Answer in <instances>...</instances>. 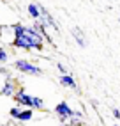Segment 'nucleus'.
I'll use <instances>...</instances> for the list:
<instances>
[{
  "label": "nucleus",
  "mask_w": 120,
  "mask_h": 126,
  "mask_svg": "<svg viewBox=\"0 0 120 126\" xmlns=\"http://www.w3.org/2000/svg\"><path fill=\"white\" fill-rule=\"evenodd\" d=\"M32 108H37V110L44 108V101H42L41 96H32Z\"/></svg>",
  "instance_id": "11"
},
{
  "label": "nucleus",
  "mask_w": 120,
  "mask_h": 126,
  "mask_svg": "<svg viewBox=\"0 0 120 126\" xmlns=\"http://www.w3.org/2000/svg\"><path fill=\"white\" fill-rule=\"evenodd\" d=\"M18 91V87H16V80L11 78V77H7L4 82H2V87H0V94H4V96H14V92Z\"/></svg>",
  "instance_id": "6"
},
{
  "label": "nucleus",
  "mask_w": 120,
  "mask_h": 126,
  "mask_svg": "<svg viewBox=\"0 0 120 126\" xmlns=\"http://www.w3.org/2000/svg\"><path fill=\"white\" fill-rule=\"evenodd\" d=\"M57 68H58L60 75H69V68H67L65 64H57Z\"/></svg>",
  "instance_id": "15"
},
{
  "label": "nucleus",
  "mask_w": 120,
  "mask_h": 126,
  "mask_svg": "<svg viewBox=\"0 0 120 126\" xmlns=\"http://www.w3.org/2000/svg\"><path fill=\"white\" fill-rule=\"evenodd\" d=\"M71 36L74 37V43L78 45V46H81V48H87V45H88V39H87L85 32H83L80 27H72V29H71Z\"/></svg>",
  "instance_id": "7"
},
{
  "label": "nucleus",
  "mask_w": 120,
  "mask_h": 126,
  "mask_svg": "<svg viewBox=\"0 0 120 126\" xmlns=\"http://www.w3.org/2000/svg\"><path fill=\"white\" fill-rule=\"evenodd\" d=\"M27 13H28V16H30L34 21H37V20H39V16H41L37 2H30V4L27 5Z\"/></svg>",
  "instance_id": "9"
},
{
  "label": "nucleus",
  "mask_w": 120,
  "mask_h": 126,
  "mask_svg": "<svg viewBox=\"0 0 120 126\" xmlns=\"http://www.w3.org/2000/svg\"><path fill=\"white\" fill-rule=\"evenodd\" d=\"M34 117V110L32 108H23V110L20 112V115H18V119L16 121H20V123H27V121H30Z\"/></svg>",
  "instance_id": "10"
},
{
  "label": "nucleus",
  "mask_w": 120,
  "mask_h": 126,
  "mask_svg": "<svg viewBox=\"0 0 120 126\" xmlns=\"http://www.w3.org/2000/svg\"><path fill=\"white\" fill-rule=\"evenodd\" d=\"M11 30L14 34V37L11 41L12 48L25 50V52L44 48V37L41 34H37L32 27H27V25H23V23H14L11 27Z\"/></svg>",
  "instance_id": "1"
},
{
  "label": "nucleus",
  "mask_w": 120,
  "mask_h": 126,
  "mask_svg": "<svg viewBox=\"0 0 120 126\" xmlns=\"http://www.w3.org/2000/svg\"><path fill=\"white\" fill-rule=\"evenodd\" d=\"M21 110H23V108H21V107H18V105H16V107H12L11 110H9L11 119H18V115H20V112H21Z\"/></svg>",
  "instance_id": "13"
},
{
  "label": "nucleus",
  "mask_w": 120,
  "mask_h": 126,
  "mask_svg": "<svg viewBox=\"0 0 120 126\" xmlns=\"http://www.w3.org/2000/svg\"><path fill=\"white\" fill-rule=\"evenodd\" d=\"M39 5V13H41V16H39V23H42V25H44V27H51V29H53V30H57L58 32V25H57V20L53 18V16H51L49 14V11L46 9V7L44 5H42V4H37Z\"/></svg>",
  "instance_id": "4"
},
{
  "label": "nucleus",
  "mask_w": 120,
  "mask_h": 126,
  "mask_svg": "<svg viewBox=\"0 0 120 126\" xmlns=\"http://www.w3.org/2000/svg\"><path fill=\"white\" fill-rule=\"evenodd\" d=\"M111 114H113V117L120 119V110H118V108H111Z\"/></svg>",
  "instance_id": "16"
},
{
  "label": "nucleus",
  "mask_w": 120,
  "mask_h": 126,
  "mask_svg": "<svg viewBox=\"0 0 120 126\" xmlns=\"http://www.w3.org/2000/svg\"><path fill=\"white\" fill-rule=\"evenodd\" d=\"M7 61H9V52L0 46V64H5Z\"/></svg>",
  "instance_id": "12"
},
{
  "label": "nucleus",
  "mask_w": 120,
  "mask_h": 126,
  "mask_svg": "<svg viewBox=\"0 0 120 126\" xmlns=\"http://www.w3.org/2000/svg\"><path fill=\"white\" fill-rule=\"evenodd\" d=\"M67 126H87V124H85L83 119H76V117H71V119H69V124H67Z\"/></svg>",
  "instance_id": "14"
},
{
  "label": "nucleus",
  "mask_w": 120,
  "mask_h": 126,
  "mask_svg": "<svg viewBox=\"0 0 120 126\" xmlns=\"http://www.w3.org/2000/svg\"><path fill=\"white\" fill-rule=\"evenodd\" d=\"M113 126H120V124H113Z\"/></svg>",
  "instance_id": "18"
},
{
  "label": "nucleus",
  "mask_w": 120,
  "mask_h": 126,
  "mask_svg": "<svg viewBox=\"0 0 120 126\" xmlns=\"http://www.w3.org/2000/svg\"><path fill=\"white\" fill-rule=\"evenodd\" d=\"M118 23H120V16H118Z\"/></svg>",
  "instance_id": "17"
},
{
  "label": "nucleus",
  "mask_w": 120,
  "mask_h": 126,
  "mask_svg": "<svg viewBox=\"0 0 120 126\" xmlns=\"http://www.w3.org/2000/svg\"><path fill=\"white\" fill-rule=\"evenodd\" d=\"M12 98H14V101H16L18 107H21V108H32V94H28L25 89L18 87V91L14 92Z\"/></svg>",
  "instance_id": "5"
},
{
  "label": "nucleus",
  "mask_w": 120,
  "mask_h": 126,
  "mask_svg": "<svg viewBox=\"0 0 120 126\" xmlns=\"http://www.w3.org/2000/svg\"><path fill=\"white\" fill-rule=\"evenodd\" d=\"M58 82H60V85H62V87L72 89V91H76V89H78V82H76V78L72 77L71 73H69V75H60Z\"/></svg>",
  "instance_id": "8"
},
{
  "label": "nucleus",
  "mask_w": 120,
  "mask_h": 126,
  "mask_svg": "<svg viewBox=\"0 0 120 126\" xmlns=\"http://www.w3.org/2000/svg\"><path fill=\"white\" fill-rule=\"evenodd\" d=\"M53 112L57 114V117L60 119V123H67L74 115V108H71V105L67 101H58L53 108Z\"/></svg>",
  "instance_id": "3"
},
{
  "label": "nucleus",
  "mask_w": 120,
  "mask_h": 126,
  "mask_svg": "<svg viewBox=\"0 0 120 126\" xmlns=\"http://www.w3.org/2000/svg\"><path fill=\"white\" fill-rule=\"evenodd\" d=\"M12 68H14L16 71L23 73V75H32V77H39V75L44 73V71H42V68H39L37 64L27 61V59H16V61L12 62Z\"/></svg>",
  "instance_id": "2"
}]
</instances>
